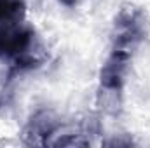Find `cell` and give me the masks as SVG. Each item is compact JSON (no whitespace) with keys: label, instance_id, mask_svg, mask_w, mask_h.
Listing matches in <instances>:
<instances>
[{"label":"cell","instance_id":"cell-5","mask_svg":"<svg viewBox=\"0 0 150 148\" xmlns=\"http://www.w3.org/2000/svg\"><path fill=\"white\" fill-rule=\"evenodd\" d=\"M94 103L101 113L117 117L122 111V89H112V87L100 85Z\"/></svg>","mask_w":150,"mask_h":148},{"label":"cell","instance_id":"cell-3","mask_svg":"<svg viewBox=\"0 0 150 148\" xmlns=\"http://www.w3.org/2000/svg\"><path fill=\"white\" fill-rule=\"evenodd\" d=\"M59 122L49 110L35 111L23 129V140L26 145H47L49 138L58 131Z\"/></svg>","mask_w":150,"mask_h":148},{"label":"cell","instance_id":"cell-1","mask_svg":"<svg viewBox=\"0 0 150 148\" xmlns=\"http://www.w3.org/2000/svg\"><path fill=\"white\" fill-rule=\"evenodd\" d=\"M142 38H143V12L138 7L124 5L117 14L113 25V51H124L133 54Z\"/></svg>","mask_w":150,"mask_h":148},{"label":"cell","instance_id":"cell-4","mask_svg":"<svg viewBox=\"0 0 150 148\" xmlns=\"http://www.w3.org/2000/svg\"><path fill=\"white\" fill-rule=\"evenodd\" d=\"M129 52L124 51H112L110 58L105 61V65L100 70V85L112 87V89H122L126 82V73L131 61Z\"/></svg>","mask_w":150,"mask_h":148},{"label":"cell","instance_id":"cell-7","mask_svg":"<svg viewBox=\"0 0 150 148\" xmlns=\"http://www.w3.org/2000/svg\"><path fill=\"white\" fill-rule=\"evenodd\" d=\"M61 5H65V7H75V5H79L82 0H58Z\"/></svg>","mask_w":150,"mask_h":148},{"label":"cell","instance_id":"cell-2","mask_svg":"<svg viewBox=\"0 0 150 148\" xmlns=\"http://www.w3.org/2000/svg\"><path fill=\"white\" fill-rule=\"evenodd\" d=\"M33 26L26 23H14L0 26V59H18L37 47Z\"/></svg>","mask_w":150,"mask_h":148},{"label":"cell","instance_id":"cell-6","mask_svg":"<svg viewBox=\"0 0 150 148\" xmlns=\"http://www.w3.org/2000/svg\"><path fill=\"white\" fill-rule=\"evenodd\" d=\"M26 2L25 0H0V26L25 21Z\"/></svg>","mask_w":150,"mask_h":148}]
</instances>
